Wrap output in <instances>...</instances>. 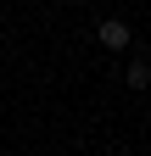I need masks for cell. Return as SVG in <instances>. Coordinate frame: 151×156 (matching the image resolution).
Here are the masks:
<instances>
[{"label": "cell", "mask_w": 151, "mask_h": 156, "mask_svg": "<svg viewBox=\"0 0 151 156\" xmlns=\"http://www.w3.org/2000/svg\"><path fill=\"white\" fill-rule=\"evenodd\" d=\"M129 84L145 89V84H151V62H129Z\"/></svg>", "instance_id": "obj_2"}, {"label": "cell", "mask_w": 151, "mask_h": 156, "mask_svg": "<svg viewBox=\"0 0 151 156\" xmlns=\"http://www.w3.org/2000/svg\"><path fill=\"white\" fill-rule=\"evenodd\" d=\"M95 39H101L106 50H123V45H129V23H118V17H106V23L95 28Z\"/></svg>", "instance_id": "obj_1"}]
</instances>
